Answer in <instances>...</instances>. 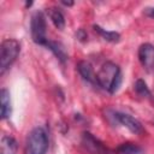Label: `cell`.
I'll use <instances>...</instances> for the list:
<instances>
[{"instance_id": "9c48e42d", "label": "cell", "mask_w": 154, "mask_h": 154, "mask_svg": "<svg viewBox=\"0 0 154 154\" xmlns=\"http://www.w3.org/2000/svg\"><path fill=\"white\" fill-rule=\"evenodd\" d=\"M45 47H47V48L57 57V59H58L61 64H64V63L67 60V53H66V51H65V47H64L60 42L49 41V40H48V42L46 43Z\"/></svg>"}, {"instance_id": "5bb4252c", "label": "cell", "mask_w": 154, "mask_h": 154, "mask_svg": "<svg viewBox=\"0 0 154 154\" xmlns=\"http://www.w3.org/2000/svg\"><path fill=\"white\" fill-rule=\"evenodd\" d=\"M114 153L116 154H141L142 148L135 143L126 142V143H122L119 147H117Z\"/></svg>"}, {"instance_id": "e0dca14e", "label": "cell", "mask_w": 154, "mask_h": 154, "mask_svg": "<svg viewBox=\"0 0 154 154\" xmlns=\"http://www.w3.org/2000/svg\"><path fill=\"white\" fill-rule=\"evenodd\" d=\"M143 13L149 18H154V7H146Z\"/></svg>"}, {"instance_id": "3957f363", "label": "cell", "mask_w": 154, "mask_h": 154, "mask_svg": "<svg viewBox=\"0 0 154 154\" xmlns=\"http://www.w3.org/2000/svg\"><path fill=\"white\" fill-rule=\"evenodd\" d=\"M20 52V45L14 38H7L0 46V73L4 75L7 69L16 61Z\"/></svg>"}, {"instance_id": "7c38bea8", "label": "cell", "mask_w": 154, "mask_h": 154, "mask_svg": "<svg viewBox=\"0 0 154 154\" xmlns=\"http://www.w3.org/2000/svg\"><path fill=\"white\" fill-rule=\"evenodd\" d=\"M17 152V142L13 137L4 136L1 138L0 144V154H16Z\"/></svg>"}, {"instance_id": "7a4b0ae2", "label": "cell", "mask_w": 154, "mask_h": 154, "mask_svg": "<svg viewBox=\"0 0 154 154\" xmlns=\"http://www.w3.org/2000/svg\"><path fill=\"white\" fill-rule=\"evenodd\" d=\"M48 135L45 128H34L26 137L24 154H46L48 149Z\"/></svg>"}, {"instance_id": "8fae6325", "label": "cell", "mask_w": 154, "mask_h": 154, "mask_svg": "<svg viewBox=\"0 0 154 154\" xmlns=\"http://www.w3.org/2000/svg\"><path fill=\"white\" fill-rule=\"evenodd\" d=\"M0 100H1V118L7 119L12 113L11 107V100H10V93L7 89L2 88L0 91Z\"/></svg>"}, {"instance_id": "30bf717a", "label": "cell", "mask_w": 154, "mask_h": 154, "mask_svg": "<svg viewBox=\"0 0 154 154\" xmlns=\"http://www.w3.org/2000/svg\"><path fill=\"white\" fill-rule=\"evenodd\" d=\"M47 14H48L49 19L52 20V23L54 24V26L57 29L63 30L65 28V17H64L63 12L58 7H49V8H47Z\"/></svg>"}, {"instance_id": "4fadbf2b", "label": "cell", "mask_w": 154, "mask_h": 154, "mask_svg": "<svg viewBox=\"0 0 154 154\" xmlns=\"http://www.w3.org/2000/svg\"><path fill=\"white\" fill-rule=\"evenodd\" d=\"M93 28H94V30H95L103 40H106V41H108V42L117 43V42H119V40H120V35H119L118 32H116V31H107V30L102 29L100 25H96V24H94Z\"/></svg>"}, {"instance_id": "9a60e30c", "label": "cell", "mask_w": 154, "mask_h": 154, "mask_svg": "<svg viewBox=\"0 0 154 154\" xmlns=\"http://www.w3.org/2000/svg\"><path fill=\"white\" fill-rule=\"evenodd\" d=\"M135 91H136L140 96H143V97H144V96L149 97V96L152 95V93H150V90H149L147 83H146L143 79H137V81H136V83H135Z\"/></svg>"}, {"instance_id": "8992f818", "label": "cell", "mask_w": 154, "mask_h": 154, "mask_svg": "<svg viewBox=\"0 0 154 154\" xmlns=\"http://www.w3.org/2000/svg\"><path fill=\"white\" fill-rule=\"evenodd\" d=\"M81 143L84 150L89 154H107V149L103 143L88 131L83 132Z\"/></svg>"}, {"instance_id": "ba28073f", "label": "cell", "mask_w": 154, "mask_h": 154, "mask_svg": "<svg viewBox=\"0 0 154 154\" xmlns=\"http://www.w3.org/2000/svg\"><path fill=\"white\" fill-rule=\"evenodd\" d=\"M77 70L79 72V75L82 76V78L84 81H87L90 84L97 85L96 83V73L94 72V69L91 66V64L87 60H81L77 65Z\"/></svg>"}, {"instance_id": "277c9868", "label": "cell", "mask_w": 154, "mask_h": 154, "mask_svg": "<svg viewBox=\"0 0 154 154\" xmlns=\"http://www.w3.org/2000/svg\"><path fill=\"white\" fill-rule=\"evenodd\" d=\"M46 17L41 11H37L32 14L31 22H30V32H31V38L36 45L46 46L48 42L47 35H46Z\"/></svg>"}, {"instance_id": "6da1fadb", "label": "cell", "mask_w": 154, "mask_h": 154, "mask_svg": "<svg viewBox=\"0 0 154 154\" xmlns=\"http://www.w3.org/2000/svg\"><path fill=\"white\" fill-rule=\"evenodd\" d=\"M96 83L108 93H116L122 84V72L119 66L112 61H106L96 73Z\"/></svg>"}, {"instance_id": "52a82bcc", "label": "cell", "mask_w": 154, "mask_h": 154, "mask_svg": "<svg viewBox=\"0 0 154 154\" xmlns=\"http://www.w3.org/2000/svg\"><path fill=\"white\" fill-rule=\"evenodd\" d=\"M138 60L147 71L154 70V46L143 43L138 48Z\"/></svg>"}, {"instance_id": "5b68a950", "label": "cell", "mask_w": 154, "mask_h": 154, "mask_svg": "<svg viewBox=\"0 0 154 154\" xmlns=\"http://www.w3.org/2000/svg\"><path fill=\"white\" fill-rule=\"evenodd\" d=\"M112 117L114 119L116 123L123 125L124 128H126L128 130H130L132 134H136V135H141L143 134V126L142 124L134 117H131L130 114H126V113H122V112H112Z\"/></svg>"}, {"instance_id": "2e32d148", "label": "cell", "mask_w": 154, "mask_h": 154, "mask_svg": "<svg viewBox=\"0 0 154 154\" xmlns=\"http://www.w3.org/2000/svg\"><path fill=\"white\" fill-rule=\"evenodd\" d=\"M76 37L79 40V41H85L87 40V32L83 30V29H79L77 32H76Z\"/></svg>"}]
</instances>
